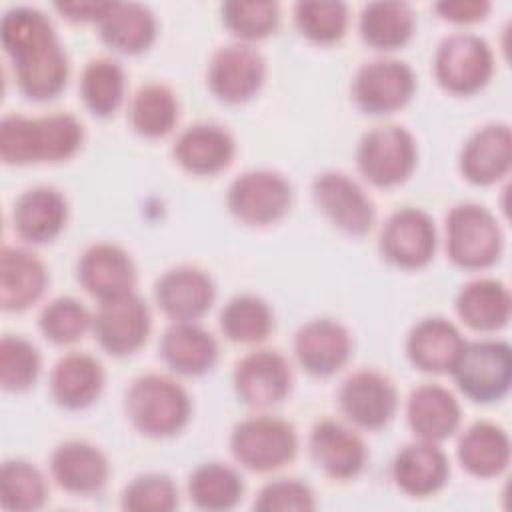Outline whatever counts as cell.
<instances>
[{"mask_svg":"<svg viewBox=\"0 0 512 512\" xmlns=\"http://www.w3.org/2000/svg\"><path fill=\"white\" fill-rule=\"evenodd\" d=\"M0 44L14 66L16 86L28 100L46 102L66 88L68 54L44 12L10 8L0 22Z\"/></svg>","mask_w":512,"mask_h":512,"instance_id":"cell-1","label":"cell"},{"mask_svg":"<svg viewBox=\"0 0 512 512\" xmlns=\"http://www.w3.org/2000/svg\"><path fill=\"white\" fill-rule=\"evenodd\" d=\"M82 144L84 126L66 112L38 118L8 114L0 122V158L4 164L62 162L78 154Z\"/></svg>","mask_w":512,"mask_h":512,"instance_id":"cell-2","label":"cell"},{"mask_svg":"<svg viewBox=\"0 0 512 512\" xmlns=\"http://www.w3.org/2000/svg\"><path fill=\"white\" fill-rule=\"evenodd\" d=\"M124 410L140 434L170 438L188 424L192 402L188 392L170 376L144 374L128 386Z\"/></svg>","mask_w":512,"mask_h":512,"instance_id":"cell-3","label":"cell"},{"mask_svg":"<svg viewBox=\"0 0 512 512\" xmlns=\"http://www.w3.org/2000/svg\"><path fill=\"white\" fill-rule=\"evenodd\" d=\"M502 248V228L486 206L460 202L450 208L446 216V252L458 268H490L500 260Z\"/></svg>","mask_w":512,"mask_h":512,"instance_id":"cell-4","label":"cell"},{"mask_svg":"<svg viewBox=\"0 0 512 512\" xmlns=\"http://www.w3.org/2000/svg\"><path fill=\"white\" fill-rule=\"evenodd\" d=\"M458 390L476 404L502 400L512 384V348L504 340L466 342L450 370Z\"/></svg>","mask_w":512,"mask_h":512,"instance_id":"cell-5","label":"cell"},{"mask_svg":"<svg viewBox=\"0 0 512 512\" xmlns=\"http://www.w3.org/2000/svg\"><path fill=\"white\" fill-rule=\"evenodd\" d=\"M230 452L250 472H274L294 460L298 436L294 426L282 418L252 416L232 428Z\"/></svg>","mask_w":512,"mask_h":512,"instance_id":"cell-6","label":"cell"},{"mask_svg":"<svg viewBox=\"0 0 512 512\" xmlns=\"http://www.w3.org/2000/svg\"><path fill=\"white\" fill-rule=\"evenodd\" d=\"M418 162L414 136L398 124L376 126L366 132L356 148L360 174L378 188H394L410 178Z\"/></svg>","mask_w":512,"mask_h":512,"instance_id":"cell-7","label":"cell"},{"mask_svg":"<svg viewBox=\"0 0 512 512\" xmlns=\"http://www.w3.org/2000/svg\"><path fill=\"white\" fill-rule=\"evenodd\" d=\"M434 78L450 94L470 96L480 92L494 74V54L476 34L446 36L434 54Z\"/></svg>","mask_w":512,"mask_h":512,"instance_id":"cell-8","label":"cell"},{"mask_svg":"<svg viewBox=\"0 0 512 512\" xmlns=\"http://www.w3.org/2000/svg\"><path fill=\"white\" fill-rule=\"evenodd\" d=\"M292 198V186L280 172L258 168L230 182L226 206L236 220L248 226H268L288 214Z\"/></svg>","mask_w":512,"mask_h":512,"instance_id":"cell-9","label":"cell"},{"mask_svg":"<svg viewBox=\"0 0 512 512\" xmlns=\"http://www.w3.org/2000/svg\"><path fill=\"white\" fill-rule=\"evenodd\" d=\"M416 92L414 70L396 58L364 62L352 80V100L364 114L384 116L404 108Z\"/></svg>","mask_w":512,"mask_h":512,"instance_id":"cell-10","label":"cell"},{"mask_svg":"<svg viewBox=\"0 0 512 512\" xmlns=\"http://www.w3.org/2000/svg\"><path fill=\"white\" fill-rule=\"evenodd\" d=\"M206 78L216 100L244 104L264 86L266 60L252 44L232 42L212 54Z\"/></svg>","mask_w":512,"mask_h":512,"instance_id":"cell-11","label":"cell"},{"mask_svg":"<svg viewBox=\"0 0 512 512\" xmlns=\"http://www.w3.org/2000/svg\"><path fill=\"white\" fill-rule=\"evenodd\" d=\"M312 198L318 210L344 234L366 236L376 220V208L364 188L344 172L328 170L314 178Z\"/></svg>","mask_w":512,"mask_h":512,"instance_id":"cell-12","label":"cell"},{"mask_svg":"<svg viewBox=\"0 0 512 512\" xmlns=\"http://www.w3.org/2000/svg\"><path fill=\"white\" fill-rule=\"evenodd\" d=\"M436 242L434 220L420 208L404 206L384 222L378 248L386 262L404 270H418L434 258Z\"/></svg>","mask_w":512,"mask_h":512,"instance_id":"cell-13","label":"cell"},{"mask_svg":"<svg viewBox=\"0 0 512 512\" xmlns=\"http://www.w3.org/2000/svg\"><path fill=\"white\" fill-rule=\"evenodd\" d=\"M150 326L148 304L134 292L102 300L92 316L94 338L112 356H128L142 348Z\"/></svg>","mask_w":512,"mask_h":512,"instance_id":"cell-14","label":"cell"},{"mask_svg":"<svg viewBox=\"0 0 512 512\" xmlns=\"http://www.w3.org/2000/svg\"><path fill=\"white\" fill-rule=\"evenodd\" d=\"M338 406L354 426L380 430L388 426L398 410V392L388 376L376 370H358L342 382Z\"/></svg>","mask_w":512,"mask_h":512,"instance_id":"cell-15","label":"cell"},{"mask_svg":"<svg viewBox=\"0 0 512 512\" xmlns=\"http://www.w3.org/2000/svg\"><path fill=\"white\" fill-rule=\"evenodd\" d=\"M232 384L242 404L270 408L290 394L292 370L280 352L256 350L236 362Z\"/></svg>","mask_w":512,"mask_h":512,"instance_id":"cell-16","label":"cell"},{"mask_svg":"<svg viewBox=\"0 0 512 512\" xmlns=\"http://www.w3.org/2000/svg\"><path fill=\"white\" fill-rule=\"evenodd\" d=\"M158 308L172 322H196L216 300L212 278L198 266H176L166 270L154 284Z\"/></svg>","mask_w":512,"mask_h":512,"instance_id":"cell-17","label":"cell"},{"mask_svg":"<svg viewBox=\"0 0 512 512\" xmlns=\"http://www.w3.org/2000/svg\"><path fill=\"white\" fill-rule=\"evenodd\" d=\"M294 354L308 374L326 378L350 360L352 336L346 326L332 318H314L296 330Z\"/></svg>","mask_w":512,"mask_h":512,"instance_id":"cell-18","label":"cell"},{"mask_svg":"<svg viewBox=\"0 0 512 512\" xmlns=\"http://www.w3.org/2000/svg\"><path fill=\"white\" fill-rule=\"evenodd\" d=\"M76 276L82 288L102 302L134 292L136 266L122 246L96 242L78 258Z\"/></svg>","mask_w":512,"mask_h":512,"instance_id":"cell-19","label":"cell"},{"mask_svg":"<svg viewBox=\"0 0 512 512\" xmlns=\"http://www.w3.org/2000/svg\"><path fill=\"white\" fill-rule=\"evenodd\" d=\"M314 464L334 480L356 478L368 460L364 440L338 420L324 418L314 424L308 438Z\"/></svg>","mask_w":512,"mask_h":512,"instance_id":"cell-20","label":"cell"},{"mask_svg":"<svg viewBox=\"0 0 512 512\" xmlns=\"http://www.w3.org/2000/svg\"><path fill=\"white\" fill-rule=\"evenodd\" d=\"M462 176L474 186L500 182L512 166V132L504 122H490L474 130L458 160Z\"/></svg>","mask_w":512,"mask_h":512,"instance_id":"cell-21","label":"cell"},{"mask_svg":"<svg viewBox=\"0 0 512 512\" xmlns=\"http://www.w3.org/2000/svg\"><path fill=\"white\" fill-rule=\"evenodd\" d=\"M172 154L182 170L196 176H214L232 164L236 142L224 126L196 122L178 134Z\"/></svg>","mask_w":512,"mask_h":512,"instance_id":"cell-22","label":"cell"},{"mask_svg":"<svg viewBox=\"0 0 512 512\" xmlns=\"http://www.w3.org/2000/svg\"><path fill=\"white\" fill-rule=\"evenodd\" d=\"M50 474L62 490L88 496L106 486L110 464L104 452L94 444L68 440L54 448L50 456Z\"/></svg>","mask_w":512,"mask_h":512,"instance_id":"cell-23","label":"cell"},{"mask_svg":"<svg viewBox=\"0 0 512 512\" xmlns=\"http://www.w3.org/2000/svg\"><path fill=\"white\" fill-rule=\"evenodd\" d=\"M68 222V202L52 186H34L22 192L12 208L16 234L28 244H46L60 236Z\"/></svg>","mask_w":512,"mask_h":512,"instance_id":"cell-24","label":"cell"},{"mask_svg":"<svg viewBox=\"0 0 512 512\" xmlns=\"http://www.w3.org/2000/svg\"><path fill=\"white\" fill-rule=\"evenodd\" d=\"M450 476V462L434 442L418 440L398 450L392 460L394 484L408 496L426 498L440 492Z\"/></svg>","mask_w":512,"mask_h":512,"instance_id":"cell-25","label":"cell"},{"mask_svg":"<svg viewBox=\"0 0 512 512\" xmlns=\"http://www.w3.org/2000/svg\"><path fill=\"white\" fill-rule=\"evenodd\" d=\"M406 420L418 440L438 444L454 436L462 420V410L448 388L440 384H422L408 396Z\"/></svg>","mask_w":512,"mask_h":512,"instance_id":"cell-26","label":"cell"},{"mask_svg":"<svg viewBox=\"0 0 512 512\" xmlns=\"http://www.w3.org/2000/svg\"><path fill=\"white\" fill-rule=\"evenodd\" d=\"M48 286L44 262L20 246H4L0 252V306L6 312H22L36 304Z\"/></svg>","mask_w":512,"mask_h":512,"instance_id":"cell-27","label":"cell"},{"mask_svg":"<svg viewBox=\"0 0 512 512\" xmlns=\"http://www.w3.org/2000/svg\"><path fill=\"white\" fill-rule=\"evenodd\" d=\"M466 340L460 330L442 316H430L412 326L406 338V354L412 366L430 374L450 372Z\"/></svg>","mask_w":512,"mask_h":512,"instance_id":"cell-28","label":"cell"},{"mask_svg":"<svg viewBox=\"0 0 512 512\" xmlns=\"http://www.w3.org/2000/svg\"><path fill=\"white\" fill-rule=\"evenodd\" d=\"M160 356L180 376H202L218 360V342L196 322H172L160 338Z\"/></svg>","mask_w":512,"mask_h":512,"instance_id":"cell-29","label":"cell"},{"mask_svg":"<svg viewBox=\"0 0 512 512\" xmlns=\"http://www.w3.org/2000/svg\"><path fill=\"white\" fill-rule=\"evenodd\" d=\"M104 388L102 364L84 352L62 356L50 372V394L66 410H84L98 400Z\"/></svg>","mask_w":512,"mask_h":512,"instance_id":"cell-30","label":"cell"},{"mask_svg":"<svg viewBox=\"0 0 512 512\" xmlns=\"http://www.w3.org/2000/svg\"><path fill=\"white\" fill-rule=\"evenodd\" d=\"M456 458L470 476H500L510 462L508 432L494 422L478 420L462 432L456 446Z\"/></svg>","mask_w":512,"mask_h":512,"instance_id":"cell-31","label":"cell"},{"mask_svg":"<svg viewBox=\"0 0 512 512\" xmlns=\"http://www.w3.org/2000/svg\"><path fill=\"white\" fill-rule=\"evenodd\" d=\"M98 28L102 42L124 56L146 52L158 34L154 14L136 2H112Z\"/></svg>","mask_w":512,"mask_h":512,"instance_id":"cell-32","label":"cell"},{"mask_svg":"<svg viewBox=\"0 0 512 512\" xmlns=\"http://www.w3.org/2000/svg\"><path fill=\"white\" fill-rule=\"evenodd\" d=\"M458 318L476 332H496L510 320V292L494 278H476L464 284L454 300Z\"/></svg>","mask_w":512,"mask_h":512,"instance_id":"cell-33","label":"cell"},{"mask_svg":"<svg viewBox=\"0 0 512 512\" xmlns=\"http://www.w3.org/2000/svg\"><path fill=\"white\" fill-rule=\"evenodd\" d=\"M414 26L416 16L406 2H370L358 18L362 40L382 52L406 46L414 34Z\"/></svg>","mask_w":512,"mask_h":512,"instance_id":"cell-34","label":"cell"},{"mask_svg":"<svg viewBox=\"0 0 512 512\" xmlns=\"http://www.w3.org/2000/svg\"><path fill=\"white\" fill-rule=\"evenodd\" d=\"M180 106L176 94L160 82L140 86L128 108L130 126L144 138H162L170 134L178 122Z\"/></svg>","mask_w":512,"mask_h":512,"instance_id":"cell-35","label":"cell"},{"mask_svg":"<svg viewBox=\"0 0 512 512\" xmlns=\"http://www.w3.org/2000/svg\"><path fill=\"white\" fill-rule=\"evenodd\" d=\"M188 496L194 502V506L202 510H230L244 496V480L228 464L206 462L194 468V472L190 474Z\"/></svg>","mask_w":512,"mask_h":512,"instance_id":"cell-36","label":"cell"},{"mask_svg":"<svg viewBox=\"0 0 512 512\" xmlns=\"http://www.w3.org/2000/svg\"><path fill=\"white\" fill-rule=\"evenodd\" d=\"M126 76L112 58L90 60L80 76V96L84 106L98 118L112 116L124 102Z\"/></svg>","mask_w":512,"mask_h":512,"instance_id":"cell-37","label":"cell"},{"mask_svg":"<svg viewBox=\"0 0 512 512\" xmlns=\"http://www.w3.org/2000/svg\"><path fill=\"white\" fill-rule=\"evenodd\" d=\"M272 328V308L256 294H238L220 312V330L236 344H258L270 336Z\"/></svg>","mask_w":512,"mask_h":512,"instance_id":"cell-38","label":"cell"},{"mask_svg":"<svg viewBox=\"0 0 512 512\" xmlns=\"http://www.w3.org/2000/svg\"><path fill=\"white\" fill-rule=\"evenodd\" d=\"M48 484L44 474L26 460H6L0 470V502L6 510L30 512L44 506Z\"/></svg>","mask_w":512,"mask_h":512,"instance_id":"cell-39","label":"cell"},{"mask_svg":"<svg viewBox=\"0 0 512 512\" xmlns=\"http://www.w3.org/2000/svg\"><path fill=\"white\" fill-rule=\"evenodd\" d=\"M348 6L330 0H306L294 6V22L298 32L316 44H334L348 30Z\"/></svg>","mask_w":512,"mask_h":512,"instance_id":"cell-40","label":"cell"},{"mask_svg":"<svg viewBox=\"0 0 512 512\" xmlns=\"http://www.w3.org/2000/svg\"><path fill=\"white\" fill-rule=\"evenodd\" d=\"M222 24L238 42H254L270 36L278 28L280 6L272 0L224 2L220 6Z\"/></svg>","mask_w":512,"mask_h":512,"instance_id":"cell-41","label":"cell"},{"mask_svg":"<svg viewBox=\"0 0 512 512\" xmlns=\"http://www.w3.org/2000/svg\"><path fill=\"white\" fill-rule=\"evenodd\" d=\"M38 328L52 344H74L92 328V316L80 300L60 296L42 308Z\"/></svg>","mask_w":512,"mask_h":512,"instance_id":"cell-42","label":"cell"},{"mask_svg":"<svg viewBox=\"0 0 512 512\" xmlns=\"http://www.w3.org/2000/svg\"><path fill=\"white\" fill-rule=\"evenodd\" d=\"M40 366V354L30 340L12 334L0 340V384L4 390H28L36 382Z\"/></svg>","mask_w":512,"mask_h":512,"instance_id":"cell-43","label":"cell"},{"mask_svg":"<svg viewBox=\"0 0 512 512\" xmlns=\"http://www.w3.org/2000/svg\"><path fill=\"white\" fill-rule=\"evenodd\" d=\"M120 506L130 512H170L178 506V488L166 474H140L122 490Z\"/></svg>","mask_w":512,"mask_h":512,"instance_id":"cell-44","label":"cell"},{"mask_svg":"<svg viewBox=\"0 0 512 512\" xmlns=\"http://www.w3.org/2000/svg\"><path fill=\"white\" fill-rule=\"evenodd\" d=\"M314 508L316 498L312 488L296 478H278L264 484L254 500V510L260 512H310Z\"/></svg>","mask_w":512,"mask_h":512,"instance_id":"cell-45","label":"cell"},{"mask_svg":"<svg viewBox=\"0 0 512 512\" xmlns=\"http://www.w3.org/2000/svg\"><path fill=\"white\" fill-rule=\"evenodd\" d=\"M490 8L492 6L486 0H446L434 6V10L442 20H448L454 24H472V22L484 20Z\"/></svg>","mask_w":512,"mask_h":512,"instance_id":"cell-46","label":"cell"},{"mask_svg":"<svg viewBox=\"0 0 512 512\" xmlns=\"http://www.w3.org/2000/svg\"><path fill=\"white\" fill-rule=\"evenodd\" d=\"M112 2H58L54 8L70 22H100Z\"/></svg>","mask_w":512,"mask_h":512,"instance_id":"cell-47","label":"cell"}]
</instances>
